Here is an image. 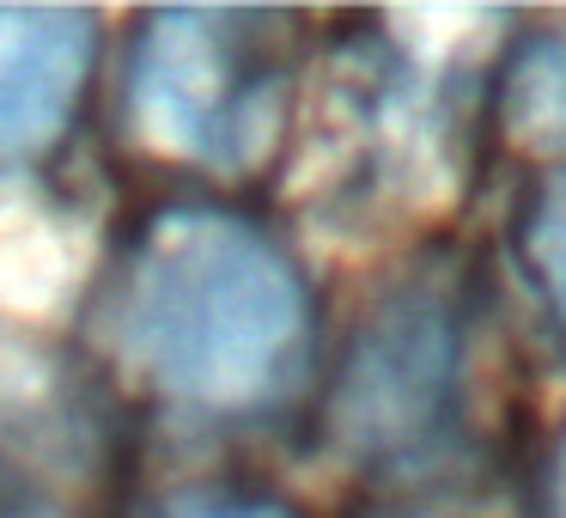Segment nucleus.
Instances as JSON below:
<instances>
[{"label":"nucleus","instance_id":"1","mask_svg":"<svg viewBox=\"0 0 566 518\" xmlns=\"http://www.w3.org/2000/svg\"><path fill=\"white\" fill-rule=\"evenodd\" d=\"M111 311L140 372L201 415L281 403L311 342V293L286 245L208 201L159 208L128 238Z\"/></svg>","mask_w":566,"mask_h":518},{"label":"nucleus","instance_id":"2","mask_svg":"<svg viewBox=\"0 0 566 518\" xmlns=\"http://www.w3.org/2000/svg\"><path fill=\"white\" fill-rule=\"evenodd\" d=\"M256 13H153L128 55L140 141L184 165L238 172L269 153L286 74Z\"/></svg>","mask_w":566,"mask_h":518},{"label":"nucleus","instance_id":"3","mask_svg":"<svg viewBox=\"0 0 566 518\" xmlns=\"http://www.w3.org/2000/svg\"><path fill=\"white\" fill-rule=\"evenodd\" d=\"M98 68V19L80 7H0V159H43L74 128Z\"/></svg>","mask_w":566,"mask_h":518},{"label":"nucleus","instance_id":"4","mask_svg":"<svg viewBox=\"0 0 566 518\" xmlns=\"http://www.w3.org/2000/svg\"><path fill=\"white\" fill-rule=\"evenodd\" d=\"M444 379V335L420 311L378 318V330L354 348L342 384V421L354 445H396L408 427L432 415Z\"/></svg>","mask_w":566,"mask_h":518},{"label":"nucleus","instance_id":"5","mask_svg":"<svg viewBox=\"0 0 566 518\" xmlns=\"http://www.w3.org/2000/svg\"><path fill=\"white\" fill-rule=\"evenodd\" d=\"M505 123L530 147L566 153V25L517 55L512 86H505Z\"/></svg>","mask_w":566,"mask_h":518},{"label":"nucleus","instance_id":"6","mask_svg":"<svg viewBox=\"0 0 566 518\" xmlns=\"http://www.w3.org/2000/svg\"><path fill=\"white\" fill-rule=\"evenodd\" d=\"M524 250H530V269H536V281H542V293H548L554 318H560V330H566V177H560V184H548V196L536 201Z\"/></svg>","mask_w":566,"mask_h":518},{"label":"nucleus","instance_id":"7","mask_svg":"<svg viewBox=\"0 0 566 518\" xmlns=\"http://www.w3.org/2000/svg\"><path fill=\"white\" fill-rule=\"evenodd\" d=\"M159 518H293L281 500H256V494H196V500H171Z\"/></svg>","mask_w":566,"mask_h":518},{"label":"nucleus","instance_id":"8","mask_svg":"<svg viewBox=\"0 0 566 518\" xmlns=\"http://www.w3.org/2000/svg\"><path fill=\"white\" fill-rule=\"evenodd\" d=\"M0 518H38V512H31V500L19 494V476L7 464H0Z\"/></svg>","mask_w":566,"mask_h":518}]
</instances>
